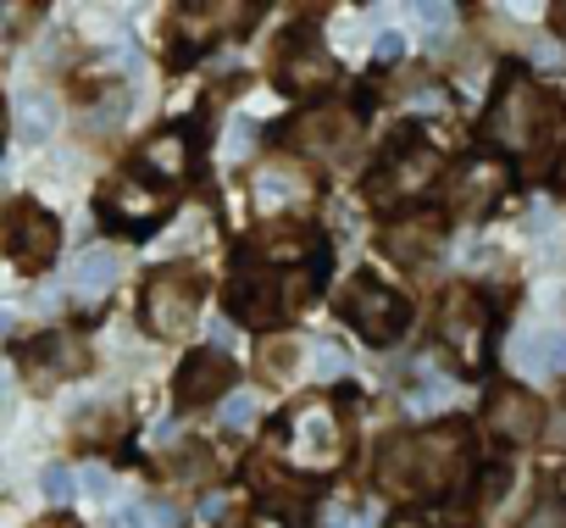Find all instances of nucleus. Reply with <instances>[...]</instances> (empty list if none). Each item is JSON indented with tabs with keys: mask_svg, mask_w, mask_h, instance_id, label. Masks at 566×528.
Masks as SVG:
<instances>
[{
	"mask_svg": "<svg viewBox=\"0 0 566 528\" xmlns=\"http://www.w3.org/2000/svg\"><path fill=\"white\" fill-rule=\"evenodd\" d=\"M461 467H467V456H461V434L455 428L400 434L378 456V484L389 495H433V489H455Z\"/></svg>",
	"mask_w": 566,
	"mask_h": 528,
	"instance_id": "nucleus-1",
	"label": "nucleus"
},
{
	"mask_svg": "<svg viewBox=\"0 0 566 528\" xmlns=\"http://www.w3.org/2000/svg\"><path fill=\"white\" fill-rule=\"evenodd\" d=\"M549 101L527 84V79H505L500 84V95H494V106H489V139L500 145V151H511V156H522V151H533V145H544V134H549Z\"/></svg>",
	"mask_w": 566,
	"mask_h": 528,
	"instance_id": "nucleus-2",
	"label": "nucleus"
},
{
	"mask_svg": "<svg viewBox=\"0 0 566 528\" xmlns=\"http://www.w3.org/2000/svg\"><path fill=\"white\" fill-rule=\"evenodd\" d=\"M345 323H356L361 340L389 345L406 329V301L389 284H378V279H350V290H345Z\"/></svg>",
	"mask_w": 566,
	"mask_h": 528,
	"instance_id": "nucleus-3",
	"label": "nucleus"
},
{
	"mask_svg": "<svg viewBox=\"0 0 566 528\" xmlns=\"http://www.w3.org/2000/svg\"><path fill=\"white\" fill-rule=\"evenodd\" d=\"M195 312H200V279H195V273L167 268V273L150 279V290H145V318H150L156 334L178 340V334L195 323Z\"/></svg>",
	"mask_w": 566,
	"mask_h": 528,
	"instance_id": "nucleus-4",
	"label": "nucleus"
},
{
	"mask_svg": "<svg viewBox=\"0 0 566 528\" xmlns=\"http://www.w3.org/2000/svg\"><path fill=\"white\" fill-rule=\"evenodd\" d=\"M483 423H489V434L505 439V445H533L538 428H544V406H538L527 390L500 384V390L489 395V406H483Z\"/></svg>",
	"mask_w": 566,
	"mask_h": 528,
	"instance_id": "nucleus-5",
	"label": "nucleus"
},
{
	"mask_svg": "<svg viewBox=\"0 0 566 528\" xmlns=\"http://www.w3.org/2000/svg\"><path fill=\"white\" fill-rule=\"evenodd\" d=\"M356 139H361V128H356L350 112H312V117L295 123V145L312 151V156H323V162H350L356 156Z\"/></svg>",
	"mask_w": 566,
	"mask_h": 528,
	"instance_id": "nucleus-6",
	"label": "nucleus"
},
{
	"mask_svg": "<svg viewBox=\"0 0 566 528\" xmlns=\"http://www.w3.org/2000/svg\"><path fill=\"white\" fill-rule=\"evenodd\" d=\"M283 445H290L306 467H328L339 456V428H334V406H306L290 428H283Z\"/></svg>",
	"mask_w": 566,
	"mask_h": 528,
	"instance_id": "nucleus-7",
	"label": "nucleus"
},
{
	"mask_svg": "<svg viewBox=\"0 0 566 528\" xmlns=\"http://www.w3.org/2000/svg\"><path fill=\"white\" fill-rule=\"evenodd\" d=\"M228 307H233V318H239V323H255V329H266V323H277V318H283V284H277L272 273H255V268H244V273H233Z\"/></svg>",
	"mask_w": 566,
	"mask_h": 528,
	"instance_id": "nucleus-8",
	"label": "nucleus"
},
{
	"mask_svg": "<svg viewBox=\"0 0 566 528\" xmlns=\"http://www.w3.org/2000/svg\"><path fill=\"white\" fill-rule=\"evenodd\" d=\"M12 256H18L23 273L45 268V261L56 256V217H45L34 206H18L12 211Z\"/></svg>",
	"mask_w": 566,
	"mask_h": 528,
	"instance_id": "nucleus-9",
	"label": "nucleus"
},
{
	"mask_svg": "<svg viewBox=\"0 0 566 528\" xmlns=\"http://www.w3.org/2000/svg\"><path fill=\"white\" fill-rule=\"evenodd\" d=\"M23 367H29L40 384H51V379H73V373H84L90 356H84V345H78L73 334H40V340L23 351Z\"/></svg>",
	"mask_w": 566,
	"mask_h": 528,
	"instance_id": "nucleus-10",
	"label": "nucleus"
},
{
	"mask_svg": "<svg viewBox=\"0 0 566 528\" xmlns=\"http://www.w3.org/2000/svg\"><path fill=\"white\" fill-rule=\"evenodd\" d=\"M222 384H233L228 356H222V351H200V356H189L184 373H178V401H184V406H206V401L222 395Z\"/></svg>",
	"mask_w": 566,
	"mask_h": 528,
	"instance_id": "nucleus-11",
	"label": "nucleus"
},
{
	"mask_svg": "<svg viewBox=\"0 0 566 528\" xmlns=\"http://www.w3.org/2000/svg\"><path fill=\"white\" fill-rule=\"evenodd\" d=\"M505 189H511V173H505V162H467V167L455 173V184H450L455 206H467V211H483V206H494Z\"/></svg>",
	"mask_w": 566,
	"mask_h": 528,
	"instance_id": "nucleus-12",
	"label": "nucleus"
},
{
	"mask_svg": "<svg viewBox=\"0 0 566 528\" xmlns=\"http://www.w3.org/2000/svg\"><path fill=\"white\" fill-rule=\"evenodd\" d=\"M106 206H112V211H106L112 222H123V228H150V222L161 217V206H167V200H161L156 189H145V184L123 178V184L106 195Z\"/></svg>",
	"mask_w": 566,
	"mask_h": 528,
	"instance_id": "nucleus-13",
	"label": "nucleus"
},
{
	"mask_svg": "<svg viewBox=\"0 0 566 528\" xmlns=\"http://www.w3.org/2000/svg\"><path fill=\"white\" fill-rule=\"evenodd\" d=\"M384 245H389L395 261H428V256L444 245V228H439V217H406V222L389 228Z\"/></svg>",
	"mask_w": 566,
	"mask_h": 528,
	"instance_id": "nucleus-14",
	"label": "nucleus"
},
{
	"mask_svg": "<svg viewBox=\"0 0 566 528\" xmlns=\"http://www.w3.org/2000/svg\"><path fill=\"white\" fill-rule=\"evenodd\" d=\"M306 195H312V184H306V173H301V167L266 162V167L255 173V200H261L266 211H277V206H301Z\"/></svg>",
	"mask_w": 566,
	"mask_h": 528,
	"instance_id": "nucleus-15",
	"label": "nucleus"
},
{
	"mask_svg": "<svg viewBox=\"0 0 566 528\" xmlns=\"http://www.w3.org/2000/svg\"><path fill=\"white\" fill-rule=\"evenodd\" d=\"M328 79H334V68H328V56H323L312 40L277 62V84H283V90H295V95H301V90H323Z\"/></svg>",
	"mask_w": 566,
	"mask_h": 528,
	"instance_id": "nucleus-16",
	"label": "nucleus"
},
{
	"mask_svg": "<svg viewBox=\"0 0 566 528\" xmlns=\"http://www.w3.org/2000/svg\"><path fill=\"white\" fill-rule=\"evenodd\" d=\"M117 279H123V261H117V250H106V245L84 250V256H78V268H73V284H78L84 301H101Z\"/></svg>",
	"mask_w": 566,
	"mask_h": 528,
	"instance_id": "nucleus-17",
	"label": "nucleus"
},
{
	"mask_svg": "<svg viewBox=\"0 0 566 528\" xmlns=\"http://www.w3.org/2000/svg\"><path fill=\"white\" fill-rule=\"evenodd\" d=\"M428 178H433V156L428 151H411L406 162H395L378 184H373V195L384 200V195H417V189H428Z\"/></svg>",
	"mask_w": 566,
	"mask_h": 528,
	"instance_id": "nucleus-18",
	"label": "nucleus"
},
{
	"mask_svg": "<svg viewBox=\"0 0 566 528\" xmlns=\"http://www.w3.org/2000/svg\"><path fill=\"white\" fill-rule=\"evenodd\" d=\"M439 334L467 356V362H478V340H483V323H478V307L472 301H450L444 307V318H439Z\"/></svg>",
	"mask_w": 566,
	"mask_h": 528,
	"instance_id": "nucleus-19",
	"label": "nucleus"
},
{
	"mask_svg": "<svg viewBox=\"0 0 566 528\" xmlns=\"http://www.w3.org/2000/svg\"><path fill=\"white\" fill-rule=\"evenodd\" d=\"M139 162H145L156 178H184V173H189V139H184V134H156V139H145Z\"/></svg>",
	"mask_w": 566,
	"mask_h": 528,
	"instance_id": "nucleus-20",
	"label": "nucleus"
},
{
	"mask_svg": "<svg viewBox=\"0 0 566 528\" xmlns=\"http://www.w3.org/2000/svg\"><path fill=\"white\" fill-rule=\"evenodd\" d=\"M51 123H56V106L45 95H23L18 101V139H45Z\"/></svg>",
	"mask_w": 566,
	"mask_h": 528,
	"instance_id": "nucleus-21",
	"label": "nucleus"
},
{
	"mask_svg": "<svg viewBox=\"0 0 566 528\" xmlns=\"http://www.w3.org/2000/svg\"><path fill=\"white\" fill-rule=\"evenodd\" d=\"M301 250H306V234H295V228H272V234L255 239V256L261 261H295Z\"/></svg>",
	"mask_w": 566,
	"mask_h": 528,
	"instance_id": "nucleus-22",
	"label": "nucleus"
},
{
	"mask_svg": "<svg viewBox=\"0 0 566 528\" xmlns=\"http://www.w3.org/2000/svg\"><path fill=\"white\" fill-rule=\"evenodd\" d=\"M295 340H266L261 345V356H255V367L266 373V379H290V367H295Z\"/></svg>",
	"mask_w": 566,
	"mask_h": 528,
	"instance_id": "nucleus-23",
	"label": "nucleus"
},
{
	"mask_svg": "<svg viewBox=\"0 0 566 528\" xmlns=\"http://www.w3.org/2000/svg\"><path fill=\"white\" fill-rule=\"evenodd\" d=\"M172 473H178L184 484H200V478L211 473V451H200V445H184V451H178V462H172Z\"/></svg>",
	"mask_w": 566,
	"mask_h": 528,
	"instance_id": "nucleus-24",
	"label": "nucleus"
},
{
	"mask_svg": "<svg viewBox=\"0 0 566 528\" xmlns=\"http://www.w3.org/2000/svg\"><path fill=\"white\" fill-rule=\"evenodd\" d=\"M250 417H255V395L250 390H233L222 401V428H250Z\"/></svg>",
	"mask_w": 566,
	"mask_h": 528,
	"instance_id": "nucleus-25",
	"label": "nucleus"
},
{
	"mask_svg": "<svg viewBox=\"0 0 566 528\" xmlns=\"http://www.w3.org/2000/svg\"><path fill=\"white\" fill-rule=\"evenodd\" d=\"M522 51H527V62H533V68H544V73H555V68L566 62V56H560V45H555V40H544V34H533Z\"/></svg>",
	"mask_w": 566,
	"mask_h": 528,
	"instance_id": "nucleus-26",
	"label": "nucleus"
},
{
	"mask_svg": "<svg viewBox=\"0 0 566 528\" xmlns=\"http://www.w3.org/2000/svg\"><path fill=\"white\" fill-rule=\"evenodd\" d=\"M45 495L51 500H73V489H78V478H73V467H45Z\"/></svg>",
	"mask_w": 566,
	"mask_h": 528,
	"instance_id": "nucleus-27",
	"label": "nucleus"
},
{
	"mask_svg": "<svg viewBox=\"0 0 566 528\" xmlns=\"http://www.w3.org/2000/svg\"><path fill=\"white\" fill-rule=\"evenodd\" d=\"M544 362L549 373H566V334H544Z\"/></svg>",
	"mask_w": 566,
	"mask_h": 528,
	"instance_id": "nucleus-28",
	"label": "nucleus"
},
{
	"mask_svg": "<svg viewBox=\"0 0 566 528\" xmlns=\"http://www.w3.org/2000/svg\"><path fill=\"white\" fill-rule=\"evenodd\" d=\"M527 528H566V506H555V500L538 506V511L527 517Z\"/></svg>",
	"mask_w": 566,
	"mask_h": 528,
	"instance_id": "nucleus-29",
	"label": "nucleus"
},
{
	"mask_svg": "<svg viewBox=\"0 0 566 528\" xmlns=\"http://www.w3.org/2000/svg\"><path fill=\"white\" fill-rule=\"evenodd\" d=\"M345 373V356L339 351H317V379H339Z\"/></svg>",
	"mask_w": 566,
	"mask_h": 528,
	"instance_id": "nucleus-30",
	"label": "nucleus"
},
{
	"mask_svg": "<svg viewBox=\"0 0 566 528\" xmlns=\"http://www.w3.org/2000/svg\"><path fill=\"white\" fill-rule=\"evenodd\" d=\"M112 528H145V506H117L112 511Z\"/></svg>",
	"mask_w": 566,
	"mask_h": 528,
	"instance_id": "nucleus-31",
	"label": "nucleus"
},
{
	"mask_svg": "<svg viewBox=\"0 0 566 528\" xmlns=\"http://www.w3.org/2000/svg\"><path fill=\"white\" fill-rule=\"evenodd\" d=\"M250 145H255V128L250 123H233V156H244Z\"/></svg>",
	"mask_w": 566,
	"mask_h": 528,
	"instance_id": "nucleus-32",
	"label": "nucleus"
},
{
	"mask_svg": "<svg viewBox=\"0 0 566 528\" xmlns=\"http://www.w3.org/2000/svg\"><path fill=\"white\" fill-rule=\"evenodd\" d=\"M84 489H90V495H112V478H106L101 467H90V473H84Z\"/></svg>",
	"mask_w": 566,
	"mask_h": 528,
	"instance_id": "nucleus-33",
	"label": "nucleus"
},
{
	"mask_svg": "<svg viewBox=\"0 0 566 528\" xmlns=\"http://www.w3.org/2000/svg\"><path fill=\"white\" fill-rule=\"evenodd\" d=\"M400 56V34H378V62H395Z\"/></svg>",
	"mask_w": 566,
	"mask_h": 528,
	"instance_id": "nucleus-34",
	"label": "nucleus"
},
{
	"mask_svg": "<svg viewBox=\"0 0 566 528\" xmlns=\"http://www.w3.org/2000/svg\"><path fill=\"white\" fill-rule=\"evenodd\" d=\"M150 439H156V445H172V439H178V423H161V428H156Z\"/></svg>",
	"mask_w": 566,
	"mask_h": 528,
	"instance_id": "nucleus-35",
	"label": "nucleus"
},
{
	"mask_svg": "<svg viewBox=\"0 0 566 528\" xmlns=\"http://www.w3.org/2000/svg\"><path fill=\"white\" fill-rule=\"evenodd\" d=\"M400 528H422V522H400Z\"/></svg>",
	"mask_w": 566,
	"mask_h": 528,
	"instance_id": "nucleus-36",
	"label": "nucleus"
}]
</instances>
